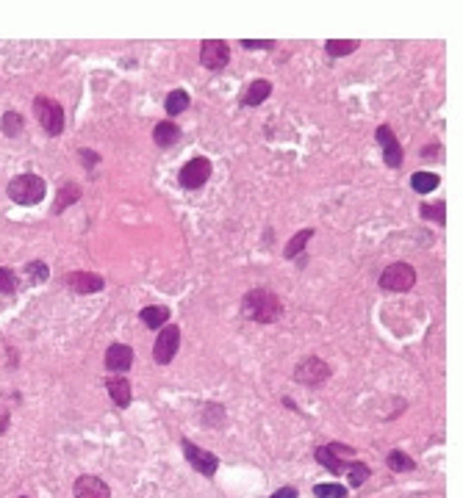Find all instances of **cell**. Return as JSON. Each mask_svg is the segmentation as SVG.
Returning <instances> with one entry per match:
<instances>
[{"label": "cell", "mask_w": 463, "mask_h": 498, "mask_svg": "<svg viewBox=\"0 0 463 498\" xmlns=\"http://www.w3.org/2000/svg\"><path fill=\"white\" fill-rule=\"evenodd\" d=\"M75 199H81V188H78L75 183H67V185L61 188V197H58L56 205H53V214H64L67 205H72Z\"/></svg>", "instance_id": "cell-22"}, {"label": "cell", "mask_w": 463, "mask_h": 498, "mask_svg": "<svg viewBox=\"0 0 463 498\" xmlns=\"http://www.w3.org/2000/svg\"><path fill=\"white\" fill-rule=\"evenodd\" d=\"M374 136H377V141H380V147H383V150H386V147H391V144H397V136H394V131H391L388 125H380Z\"/></svg>", "instance_id": "cell-30"}, {"label": "cell", "mask_w": 463, "mask_h": 498, "mask_svg": "<svg viewBox=\"0 0 463 498\" xmlns=\"http://www.w3.org/2000/svg\"><path fill=\"white\" fill-rule=\"evenodd\" d=\"M25 274L31 277V282H47V277H50V269H47L45 261H31V263H25Z\"/></svg>", "instance_id": "cell-25"}, {"label": "cell", "mask_w": 463, "mask_h": 498, "mask_svg": "<svg viewBox=\"0 0 463 498\" xmlns=\"http://www.w3.org/2000/svg\"><path fill=\"white\" fill-rule=\"evenodd\" d=\"M75 498H111V487L97 476H78L72 485Z\"/></svg>", "instance_id": "cell-11"}, {"label": "cell", "mask_w": 463, "mask_h": 498, "mask_svg": "<svg viewBox=\"0 0 463 498\" xmlns=\"http://www.w3.org/2000/svg\"><path fill=\"white\" fill-rule=\"evenodd\" d=\"M353 449L350 446H344V443H327V446H319L317 449V462L324 465L330 473H336V476H347V482L353 485V487H361V485H367V479L372 476L369 465L367 462H355V459H350L353 457Z\"/></svg>", "instance_id": "cell-1"}, {"label": "cell", "mask_w": 463, "mask_h": 498, "mask_svg": "<svg viewBox=\"0 0 463 498\" xmlns=\"http://www.w3.org/2000/svg\"><path fill=\"white\" fill-rule=\"evenodd\" d=\"M23 498H28V496H23Z\"/></svg>", "instance_id": "cell-36"}, {"label": "cell", "mask_w": 463, "mask_h": 498, "mask_svg": "<svg viewBox=\"0 0 463 498\" xmlns=\"http://www.w3.org/2000/svg\"><path fill=\"white\" fill-rule=\"evenodd\" d=\"M200 61H203L205 70L220 72L231 61V47H228V42H222V39H205L200 45Z\"/></svg>", "instance_id": "cell-8"}, {"label": "cell", "mask_w": 463, "mask_h": 498, "mask_svg": "<svg viewBox=\"0 0 463 498\" xmlns=\"http://www.w3.org/2000/svg\"><path fill=\"white\" fill-rule=\"evenodd\" d=\"M134 365V349L128 343H111L106 349V368L108 371H128Z\"/></svg>", "instance_id": "cell-13"}, {"label": "cell", "mask_w": 463, "mask_h": 498, "mask_svg": "<svg viewBox=\"0 0 463 498\" xmlns=\"http://www.w3.org/2000/svg\"><path fill=\"white\" fill-rule=\"evenodd\" d=\"M383 158H386V164H388L391 169H400V166H402V147H400V144L386 147V150H383Z\"/></svg>", "instance_id": "cell-28"}, {"label": "cell", "mask_w": 463, "mask_h": 498, "mask_svg": "<svg viewBox=\"0 0 463 498\" xmlns=\"http://www.w3.org/2000/svg\"><path fill=\"white\" fill-rule=\"evenodd\" d=\"M178 346H181V329H178L175 324H167V327L158 332V341H156V346H153L156 362L170 365V362L175 360V355H178Z\"/></svg>", "instance_id": "cell-7"}, {"label": "cell", "mask_w": 463, "mask_h": 498, "mask_svg": "<svg viewBox=\"0 0 463 498\" xmlns=\"http://www.w3.org/2000/svg\"><path fill=\"white\" fill-rule=\"evenodd\" d=\"M241 47H244V50H272L275 42H272V39H258V42H255V39H244Z\"/></svg>", "instance_id": "cell-32"}, {"label": "cell", "mask_w": 463, "mask_h": 498, "mask_svg": "<svg viewBox=\"0 0 463 498\" xmlns=\"http://www.w3.org/2000/svg\"><path fill=\"white\" fill-rule=\"evenodd\" d=\"M67 285H70V291H75V294H97V291L106 288V280H103L100 274H92V272H72V274H67Z\"/></svg>", "instance_id": "cell-12"}, {"label": "cell", "mask_w": 463, "mask_h": 498, "mask_svg": "<svg viewBox=\"0 0 463 498\" xmlns=\"http://www.w3.org/2000/svg\"><path fill=\"white\" fill-rule=\"evenodd\" d=\"M211 178V161L208 158H191V161H186L184 169H181V175H178V181L184 185L186 191H194V188H203L205 183Z\"/></svg>", "instance_id": "cell-9"}, {"label": "cell", "mask_w": 463, "mask_h": 498, "mask_svg": "<svg viewBox=\"0 0 463 498\" xmlns=\"http://www.w3.org/2000/svg\"><path fill=\"white\" fill-rule=\"evenodd\" d=\"M181 138V128L175 125V122H158L156 125V131H153V141L158 144V147H172L175 141Z\"/></svg>", "instance_id": "cell-17"}, {"label": "cell", "mask_w": 463, "mask_h": 498, "mask_svg": "<svg viewBox=\"0 0 463 498\" xmlns=\"http://www.w3.org/2000/svg\"><path fill=\"white\" fill-rule=\"evenodd\" d=\"M330 365L319 358H305V360L297 362V368H294V379L297 382H303V385H308V388H319L322 382L330 379Z\"/></svg>", "instance_id": "cell-6"}, {"label": "cell", "mask_w": 463, "mask_h": 498, "mask_svg": "<svg viewBox=\"0 0 463 498\" xmlns=\"http://www.w3.org/2000/svg\"><path fill=\"white\" fill-rule=\"evenodd\" d=\"M438 175H433V172H414V178H411V188L417 191V194H430V191H436L438 188Z\"/></svg>", "instance_id": "cell-20"}, {"label": "cell", "mask_w": 463, "mask_h": 498, "mask_svg": "<svg viewBox=\"0 0 463 498\" xmlns=\"http://www.w3.org/2000/svg\"><path fill=\"white\" fill-rule=\"evenodd\" d=\"M272 498H300V493L294 487H280V490L272 493Z\"/></svg>", "instance_id": "cell-33"}, {"label": "cell", "mask_w": 463, "mask_h": 498, "mask_svg": "<svg viewBox=\"0 0 463 498\" xmlns=\"http://www.w3.org/2000/svg\"><path fill=\"white\" fill-rule=\"evenodd\" d=\"M217 421V426L225 421V415H222V405H208L205 407V424H214Z\"/></svg>", "instance_id": "cell-31"}, {"label": "cell", "mask_w": 463, "mask_h": 498, "mask_svg": "<svg viewBox=\"0 0 463 498\" xmlns=\"http://www.w3.org/2000/svg\"><path fill=\"white\" fill-rule=\"evenodd\" d=\"M14 291H17V274L0 266V294H14Z\"/></svg>", "instance_id": "cell-27"}, {"label": "cell", "mask_w": 463, "mask_h": 498, "mask_svg": "<svg viewBox=\"0 0 463 498\" xmlns=\"http://www.w3.org/2000/svg\"><path fill=\"white\" fill-rule=\"evenodd\" d=\"M311 238H314V230H311V227H305V230L294 232V238H291V241L283 247V258H286V261H294V258H297V255L305 249V244H308Z\"/></svg>", "instance_id": "cell-18"}, {"label": "cell", "mask_w": 463, "mask_h": 498, "mask_svg": "<svg viewBox=\"0 0 463 498\" xmlns=\"http://www.w3.org/2000/svg\"><path fill=\"white\" fill-rule=\"evenodd\" d=\"M106 388H108V396L114 399L117 407H128L134 393H131V382L125 376H108L106 379Z\"/></svg>", "instance_id": "cell-14"}, {"label": "cell", "mask_w": 463, "mask_h": 498, "mask_svg": "<svg viewBox=\"0 0 463 498\" xmlns=\"http://www.w3.org/2000/svg\"><path fill=\"white\" fill-rule=\"evenodd\" d=\"M139 318L144 321L147 329H158V327H164L170 321V308H164V305H147L139 313Z\"/></svg>", "instance_id": "cell-16"}, {"label": "cell", "mask_w": 463, "mask_h": 498, "mask_svg": "<svg viewBox=\"0 0 463 498\" xmlns=\"http://www.w3.org/2000/svg\"><path fill=\"white\" fill-rule=\"evenodd\" d=\"M8 424H11V415H8L6 409H0V435L8 432Z\"/></svg>", "instance_id": "cell-34"}, {"label": "cell", "mask_w": 463, "mask_h": 498, "mask_svg": "<svg viewBox=\"0 0 463 498\" xmlns=\"http://www.w3.org/2000/svg\"><path fill=\"white\" fill-rule=\"evenodd\" d=\"M184 454H186V462L200 473V476H214L217 473V468H220V459H217V454L205 452V449H200L197 443H191V440H184Z\"/></svg>", "instance_id": "cell-10"}, {"label": "cell", "mask_w": 463, "mask_h": 498, "mask_svg": "<svg viewBox=\"0 0 463 498\" xmlns=\"http://www.w3.org/2000/svg\"><path fill=\"white\" fill-rule=\"evenodd\" d=\"M0 128H3V133L8 138L20 136L23 133V128H25V122H23V114H17V111H6L3 114V122H0Z\"/></svg>", "instance_id": "cell-23"}, {"label": "cell", "mask_w": 463, "mask_h": 498, "mask_svg": "<svg viewBox=\"0 0 463 498\" xmlns=\"http://www.w3.org/2000/svg\"><path fill=\"white\" fill-rule=\"evenodd\" d=\"M386 462H388V468L394 471V473H408V471H414L417 468V462L408 457L405 452H400V449H394V452L386 457Z\"/></svg>", "instance_id": "cell-21"}, {"label": "cell", "mask_w": 463, "mask_h": 498, "mask_svg": "<svg viewBox=\"0 0 463 498\" xmlns=\"http://www.w3.org/2000/svg\"><path fill=\"white\" fill-rule=\"evenodd\" d=\"M269 94H272V84H269V81H253V84L247 86V91H244L241 103L250 105V108H255V105H261Z\"/></svg>", "instance_id": "cell-15"}, {"label": "cell", "mask_w": 463, "mask_h": 498, "mask_svg": "<svg viewBox=\"0 0 463 498\" xmlns=\"http://www.w3.org/2000/svg\"><path fill=\"white\" fill-rule=\"evenodd\" d=\"M167 114L170 117H178V114H184L186 108H189V94H186L184 89H175L167 94Z\"/></svg>", "instance_id": "cell-24"}, {"label": "cell", "mask_w": 463, "mask_h": 498, "mask_svg": "<svg viewBox=\"0 0 463 498\" xmlns=\"http://www.w3.org/2000/svg\"><path fill=\"white\" fill-rule=\"evenodd\" d=\"M358 45H361L358 39H327V42H324V53H327L330 58H341V55L355 53Z\"/></svg>", "instance_id": "cell-19"}, {"label": "cell", "mask_w": 463, "mask_h": 498, "mask_svg": "<svg viewBox=\"0 0 463 498\" xmlns=\"http://www.w3.org/2000/svg\"><path fill=\"white\" fill-rule=\"evenodd\" d=\"M81 158H84V161H87V164H89V166H87V169H92L94 164H97V161H100V155H94V152H89V150H81Z\"/></svg>", "instance_id": "cell-35"}, {"label": "cell", "mask_w": 463, "mask_h": 498, "mask_svg": "<svg viewBox=\"0 0 463 498\" xmlns=\"http://www.w3.org/2000/svg\"><path fill=\"white\" fill-rule=\"evenodd\" d=\"M34 114H37V119H39V125H42V131L47 136H58L64 131V108L56 100L37 97L34 100Z\"/></svg>", "instance_id": "cell-4"}, {"label": "cell", "mask_w": 463, "mask_h": 498, "mask_svg": "<svg viewBox=\"0 0 463 498\" xmlns=\"http://www.w3.org/2000/svg\"><path fill=\"white\" fill-rule=\"evenodd\" d=\"M421 216H424V219H436L438 225H444V222H447V216H444V202H438V205H421Z\"/></svg>", "instance_id": "cell-29"}, {"label": "cell", "mask_w": 463, "mask_h": 498, "mask_svg": "<svg viewBox=\"0 0 463 498\" xmlns=\"http://www.w3.org/2000/svg\"><path fill=\"white\" fill-rule=\"evenodd\" d=\"M414 282H417V272H414V266H408V263H391L388 269H383V274H380V288H383V291H391V294L411 291Z\"/></svg>", "instance_id": "cell-5"}, {"label": "cell", "mask_w": 463, "mask_h": 498, "mask_svg": "<svg viewBox=\"0 0 463 498\" xmlns=\"http://www.w3.org/2000/svg\"><path fill=\"white\" fill-rule=\"evenodd\" d=\"M314 496L317 498H347V487L344 485H314Z\"/></svg>", "instance_id": "cell-26"}, {"label": "cell", "mask_w": 463, "mask_h": 498, "mask_svg": "<svg viewBox=\"0 0 463 498\" xmlns=\"http://www.w3.org/2000/svg\"><path fill=\"white\" fill-rule=\"evenodd\" d=\"M244 313L253 321H258V324H272V321H278L283 316V305H280V299L272 291L255 288V291L244 294Z\"/></svg>", "instance_id": "cell-2"}, {"label": "cell", "mask_w": 463, "mask_h": 498, "mask_svg": "<svg viewBox=\"0 0 463 498\" xmlns=\"http://www.w3.org/2000/svg\"><path fill=\"white\" fill-rule=\"evenodd\" d=\"M47 194V185L39 175H20L8 183V197L17 205H37L42 202Z\"/></svg>", "instance_id": "cell-3"}]
</instances>
